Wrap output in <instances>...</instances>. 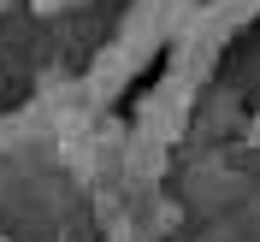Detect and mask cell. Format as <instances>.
I'll list each match as a JSON object with an SVG mask.
<instances>
[{
    "mask_svg": "<svg viewBox=\"0 0 260 242\" xmlns=\"http://www.w3.org/2000/svg\"><path fill=\"white\" fill-rule=\"evenodd\" d=\"M254 136H260V118H254Z\"/></svg>",
    "mask_w": 260,
    "mask_h": 242,
    "instance_id": "6da1fadb",
    "label": "cell"
}]
</instances>
